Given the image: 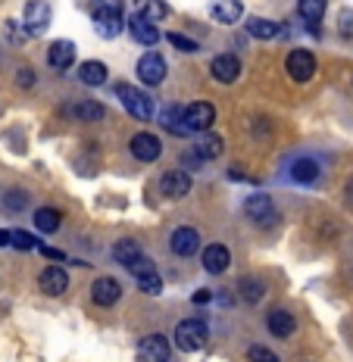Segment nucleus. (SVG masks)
<instances>
[{
    "label": "nucleus",
    "instance_id": "42",
    "mask_svg": "<svg viewBox=\"0 0 353 362\" xmlns=\"http://www.w3.org/2000/svg\"><path fill=\"white\" fill-rule=\"evenodd\" d=\"M344 200H347V206H353V178H347V185H344Z\"/></svg>",
    "mask_w": 353,
    "mask_h": 362
},
{
    "label": "nucleus",
    "instance_id": "41",
    "mask_svg": "<svg viewBox=\"0 0 353 362\" xmlns=\"http://www.w3.org/2000/svg\"><path fill=\"white\" fill-rule=\"evenodd\" d=\"M13 244V228H0V247H10Z\"/></svg>",
    "mask_w": 353,
    "mask_h": 362
},
{
    "label": "nucleus",
    "instance_id": "16",
    "mask_svg": "<svg viewBox=\"0 0 353 362\" xmlns=\"http://www.w3.org/2000/svg\"><path fill=\"white\" fill-rule=\"evenodd\" d=\"M160 191H163V197H169V200L185 197V194L191 191V175H187L185 169L163 172V175H160Z\"/></svg>",
    "mask_w": 353,
    "mask_h": 362
},
{
    "label": "nucleus",
    "instance_id": "32",
    "mask_svg": "<svg viewBox=\"0 0 353 362\" xmlns=\"http://www.w3.org/2000/svg\"><path fill=\"white\" fill-rule=\"evenodd\" d=\"M238 293H241V300H247V303H260L266 288H262V281H257V278H241Z\"/></svg>",
    "mask_w": 353,
    "mask_h": 362
},
{
    "label": "nucleus",
    "instance_id": "2",
    "mask_svg": "<svg viewBox=\"0 0 353 362\" xmlns=\"http://www.w3.org/2000/svg\"><path fill=\"white\" fill-rule=\"evenodd\" d=\"M207 344V325L200 319H185L175 325V346L185 353H194Z\"/></svg>",
    "mask_w": 353,
    "mask_h": 362
},
{
    "label": "nucleus",
    "instance_id": "7",
    "mask_svg": "<svg viewBox=\"0 0 353 362\" xmlns=\"http://www.w3.org/2000/svg\"><path fill=\"white\" fill-rule=\"evenodd\" d=\"M172 346L163 334H147L138 341V362H169Z\"/></svg>",
    "mask_w": 353,
    "mask_h": 362
},
{
    "label": "nucleus",
    "instance_id": "21",
    "mask_svg": "<svg viewBox=\"0 0 353 362\" xmlns=\"http://www.w3.org/2000/svg\"><path fill=\"white\" fill-rule=\"evenodd\" d=\"M37 288H41L47 297H59L66 288H69V275H66L59 266H47L37 275Z\"/></svg>",
    "mask_w": 353,
    "mask_h": 362
},
{
    "label": "nucleus",
    "instance_id": "24",
    "mask_svg": "<svg viewBox=\"0 0 353 362\" xmlns=\"http://www.w3.org/2000/svg\"><path fill=\"white\" fill-rule=\"evenodd\" d=\"M266 328H269V334H275V337H291L297 331V319L288 309H272V313L266 315Z\"/></svg>",
    "mask_w": 353,
    "mask_h": 362
},
{
    "label": "nucleus",
    "instance_id": "12",
    "mask_svg": "<svg viewBox=\"0 0 353 362\" xmlns=\"http://www.w3.org/2000/svg\"><path fill=\"white\" fill-rule=\"evenodd\" d=\"M119 297H122V284H119L116 278L100 275V278H97V281L91 284V300H94V306L110 309V306L119 303Z\"/></svg>",
    "mask_w": 353,
    "mask_h": 362
},
{
    "label": "nucleus",
    "instance_id": "39",
    "mask_svg": "<svg viewBox=\"0 0 353 362\" xmlns=\"http://www.w3.org/2000/svg\"><path fill=\"white\" fill-rule=\"evenodd\" d=\"M41 253L47 256L50 262H63V259H66V253H63V250H57V247H41Z\"/></svg>",
    "mask_w": 353,
    "mask_h": 362
},
{
    "label": "nucleus",
    "instance_id": "11",
    "mask_svg": "<svg viewBox=\"0 0 353 362\" xmlns=\"http://www.w3.org/2000/svg\"><path fill=\"white\" fill-rule=\"evenodd\" d=\"M132 156L134 160H141V163H156L160 160V153H163V144H160V138L156 134H150V132H138L132 138Z\"/></svg>",
    "mask_w": 353,
    "mask_h": 362
},
{
    "label": "nucleus",
    "instance_id": "26",
    "mask_svg": "<svg viewBox=\"0 0 353 362\" xmlns=\"http://www.w3.org/2000/svg\"><path fill=\"white\" fill-rule=\"evenodd\" d=\"M79 81L88 88H97L107 81V66L100 63V59H85V63L79 66Z\"/></svg>",
    "mask_w": 353,
    "mask_h": 362
},
{
    "label": "nucleus",
    "instance_id": "19",
    "mask_svg": "<svg viewBox=\"0 0 353 362\" xmlns=\"http://www.w3.org/2000/svg\"><path fill=\"white\" fill-rule=\"evenodd\" d=\"M200 262H204V269L209 275H222V272L231 266V250L225 244H209V247H204V253H200Z\"/></svg>",
    "mask_w": 353,
    "mask_h": 362
},
{
    "label": "nucleus",
    "instance_id": "38",
    "mask_svg": "<svg viewBox=\"0 0 353 362\" xmlns=\"http://www.w3.org/2000/svg\"><path fill=\"white\" fill-rule=\"evenodd\" d=\"M16 85L19 88H32L35 85V69H28V66H25V69H19L16 72Z\"/></svg>",
    "mask_w": 353,
    "mask_h": 362
},
{
    "label": "nucleus",
    "instance_id": "30",
    "mask_svg": "<svg viewBox=\"0 0 353 362\" xmlns=\"http://www.w3.org/2000/svg\"><path fill=\"white\" fill-rule=\"evenodd\" d=\"M134 13L150 19V22H160V19L169 16V6L163 4V0H134Z\"/></svg>",
    "mask_w": 353,
    "mask_h": 362
},
{
    "label": "nucleus",
    "instance_id": "36",
    "mask_svg": "<svg viewBox=\"0 0 353 362\" xmlns=\"http://www.w3.org/2000/svg\"><path fill=\"white\" fill-rule=\"evenodd\" d=\"M25 203H28V197L22 191H10V194H6V209H10V213H19Z\"/></svg>",
    "mask_w": 353,
    "mask_h": 362
},
{
    "label": "nucleus",
    "instance_id": "18",
    "mask_svg": "<svg viewBox=\"0 0 353 362\" xmlns=\"http://www.w3.org/2000/svg\"><path fill=\"white\" fill-rule=\"evenodd\" d=\"M75 57H79V50H75V44L72 41H54L47 47V66L50 69H57V72H66L69 66L75 63Z\"/></svg>",
    "mask_w": 353,
    "mask_h": 362
},
{
    "label": "nucleus",
    "instance_id": "14",
    "mask_svg": "<svg viewBox=\"0 0 353 362\" xmlns=\"http://www.w3.org/2000/svg\"><path fill=\"white\" fill-rule=\"evenodd\" d=\"M325 10H328V0H297V13H300V22L306 25V32L313 37H319V22L325 19Z\"/></svg>",
    "mask_w": 353,
    "mask_h": 362
},
{
    "label": "nucleus",
    "instance_id": "3",
    "mask_svg": "<svg viewBox=\"0 0 353 362\" xmlns=\"http://www.w3.org/2000/svg\"><path fill=\"white\" fill-rule=\"evenodd\" d=\"M284 69H288L291 81H300V85H303V81H310L313 75H316V57H313L310 50L297 47L284 57Z\"/></svg>",
    "mask_w": 353,
    "mask_h": 362
},
{
    "label": "nucleus",
    "instance_id": "1",
    "mask_svg": "<svg viewBox=\"0 0 353 362\" xmlns=\"http://www.w3.org/2000/svg\"><path fill=\"white\" fill-rule=\"evenodd\" d=\"M116 97L122 100V107L129 110V116H134V119H141V122H150L154 119V100L144 94V90H138L134 85H119L116 88Z\"/></svg>",
    "mask_w": 353,
    "mask_h": 362
},
{
    "label": "nucleus",
    "instance_id": "17",
    "mask_svg": "<svg viewBox=\"0 0 353 362\" xmlns=\"http://www.w3.org/2000/svg\"><path fill=\"white\" fill-rule=\"evenodd\" d=\"M209 75H213L216 81H222V85H231V81H238V75H241V59L231 57V54L213 57V63H209Z\"/></svg>",
    "mask_w": 353,
    "mask_h": 362
},
{
    "label": "nucleus",
    "instance_id": "22",
    "mask_svg": "<svg viewBox=\"0 0 353 362\" xmlns=\"http://www.w3.org/2000/svg\"><path fill=\"white\" fill-rule=\"evenodd\" d=\"M191 153L197 156V160H219L222 156V138L216 132H200V138L194 141V147H191Z\"/></svg>",
    "mask_w": 353,
    "mask_h": 362
},
{
    "label": "nucleus",
    "instance_id": "27",
    "mask_svg": "<svg viewBox=\"0 0 353 362\" xmlns=\"http://www.w3.org/2000/svg\"><path fill=\"white\" fill-rule=\"evenodd\" d=\"M138 256H144V250H141V244L134 238H122L112 244V259H116L119 266H132Z\"/></svg>",
    "mask_w": 353,
    "mask_h": 362
},
{
    "label": "nucleus",
    "instance_id": "4",
    "mask_svg": "<svg viewBox=\"0 0 353 362\" xmlns=\"http://www.w3.org/2000/svg\"><path fill=\"white\" fill-rule=\"evenodd\" d=\"M132 272V278L138 281V288L144 293H160L163 291V281H160V272L156 266L150 262V256H138V259L132 262V266H125Z\"/></svg>",
    "mask_w": 353,
    "mask_h": 362
},
{
    "label": "nucleus",
    "instance_id": "31",
    "mask_svg": "<svg viewBox=\"0 0 353 362\" xmlns=\"http://www.w3.org/2000/svg\"><path fill=\"white\" fill-rule=\"evenodd\" d=\"M59 222H63V218H59V213H57V209H50V206H41L35 213V228L44 231V235H54V231H59Z\"/></svg>",
    "mask_w": 353,
    "mask_h": 362
},
{
    "label": "nucleus",
    "instance_id": "37",
    "mask_svg": "<svg viewBox=\"0 0 353 362\" xmlns=\"http://www.w3.org/2000/svg\"><path fill=\"white\" fill-rule=\"evenodd\" d=\"M337 25H341V35H344V37H353V13L344 10L341 19H337Z\"/></svg>",
    "mask_w": 353,
    "mask_h": 362
},
{
    "label": "nucleus",
    "instance_id": "40",
    "mask_svg": "<svg viewBox=\"0 0 353 362\" xmlns=\"http://www.w3.org/2000/svg\"><path fill=\"white\" fill-rule=\"evenodd\" d=\"M209 300H213V293H209V291H194L191 303H194V306H207Z\"/></svg>",
    "mask_w": 353,
    "mask_h": 362
},
{
    "label": "nucleus",
    "instance_id": "29",
    "mask_svg": "<svg viewBox=\"0 0 353 362\" xmlns=\"http://www.w3.org/2000/svg\"><path fill=\"white\" fill-rule=\"evenodd\" d=\"M69 116L79 119V122H97V119H103V103L97 100H79V103H69Z\"/></svg>",
    "mask_w": 353,
    "mask_h": 362
},
{
    "label": "nucleus",
    "instance_id": "6",
    "mask_svg": "<svg viewBox=\"0 0 353 362\" xmlns=\"http://www.w3.org/2000/svg\"><path fill=\"white\" fill-rule=\"evenodd\" d=\"M138 78L150 88L163 85V81H166V59L156 54V50H147V54L138 59Z\"/></svg>",
    "mask_w": 353,
    "mask_h": 362
},
{
    "label": "nucleus",
    "instance_id": "25",
    "mask_svg": "<svg viewBox=\"0 0 353 362\" xmlns=\"http://www.w3.org/2000/svg\"><path fill=\"white\" fill-rule=\"evenodd\" d=\"M129 32H132V37L138 44H144V47H154L156 41H160V32H156V25L150 19H144V16H129Z\"/></svg>",
    "mask_w": 353,
    "mask_h": 362
},
{
    "label": "nucleus",
    "instance_id": "20",
    "mask_svg": "<svg viewBox=\"0 0 353 362\" xmlns=\"http://www.w3.org/2000/svg\"><path fill=\"white\" fill-rule=\"evenodd\" d=\"M209 16L219 25H235L244 16V4L241 0H209Z\"/></svg>",
    "mask_w": 353,
    "mask_h": 362
},
{
    "label": "nucleus",
    "instance_id": "9",
    "mask_svg": "<svg viewBox=\"0 0 353 362\" xmlns=\"http://www.w3.org/2000/svg\"><path fill=\"white\" fill-rule=\"evenodd\" d=\"M22 25L28 28V35H41L50 25V6L44 0H28L22 10Z\"/></svg>",
    "mask_w": 353,
    "mask_h": 362
},
{
    "label": "nucleus",
    "instance_id": "15",
    "mask_svg": "<svg viewBox=\"0 0 353 362\" xmlns=\"http://www.w3.org/2000/svg\"><path fill=\"white\" fill-rule=\"evenodd\" d=\"M288 175L294 185H316V181L322 178V163L316 160V156H297L294 163H291Z\"/></svg>",
    "mask_w": 353,
    "mask_h": 362
},
{
    "label": "nucleus",
    "instance_id": "10",
    "mask_svg": "<svg viewBox=\"0 0 353 362\" xmlns=\"http://www.w3.org/2000/svg\"><path fill=\"white\" fill-rule=\"evenodd\" d=\"M185 122L191 132H209V125L216 122V110L209 100H194L185 107Z\"/></svg>",
    "mask_w": 353,
    "mask_h": 362
},
{
    "label": "nucleus",
    "instance_id": "23",
    "mask_svg": "<svg viewBox=\"0 0 353 362\" xmlns=\"http://www.w3.org/2000/svg\"><path fill=\"white\" fill-rule=\"evenodd\" d=\"M160 125L166 128L169 134H178V138H187V134H194L191 128H187L185 122V107H178V103H172V107H166L160 112Z\"/></svg>",
    "mask_w": 353,
    "mask_h": 362
},
{
    "label": "nucleus",
    "instance_id": "28",
    "mask_svg": "<svg viewBox=\"0 0 353 362\" xmlns=\"http://www.w3.org/2000/svg\"><path fill=\"white\" fill-rule=\"evenodd\" d=\"M247 32H250L253 37H260V41H272V37L284 35V25L269 22V19H260V16H250L247 19Z\"/></svg>",
    "mask_w": 353,
    "mask_h": 362
},
{
    "label": "nucleus",
    "instance_id": "35",
    "mask_svg": "<svg viewBox=\"0 0 353 362\" xmlns=\"http://www.w3.org/2000/svg\"><path fill=\"white\" fill-rule=\"evenodd\" d=\"M13 247H16V250H32V247H37V240L28 235V231L13 228Z\"/></svg>",
    "mask_w": 353,
    "mask_h": 362
},
{
    "label": "nucleus",
    "instance_id": "34",
    "mask_svg": "<svg viewBox=\"0 0 353 362\" xmlns=\"http://www.w3.org/2000/svg\"><path fill=\"white\" fill-rule=\"evenodd\" d=\"M166 37H169L172 47H175V50H185V54H194V50L200 47L197 41H191V37H185V35H178V32H169Z\"/></svg>",
    "mask_w": 353,
    "mask_h": 362
},
{
    "label": "nucleus",
    "instance_id": "8",
    "mask_svg": "<svg viewBox=\"0 0 353 362\" xmlns=\"http://www.w3.org/2000/svg\"><path fill=\"white\" fill-rule=\"evenodd\" d=\"M244 213L250 222L262 225V228H269V225H275V218H279V213H275V203L272 197H266V194H253L250 200L244 203Z\"/></svg>",
    "mask_w": 353,
    "mask_h": 362
},
{
    "label": "nucleus",
    "instance_id": "13",
    "mask_svg": "<svg viewBox=\"0 0 353 362\" xmlns=\"http://www.w3.org/2000/svg\"><path fill=\"white\" fill-rule=\"evenodd\" d=\"M169 250L175 253V256H194L200 250V235H197V228H191V225H182V228H175L169 235Z\"/></svg>",
    "mask_w": 353,
    "mask_h": 362
},
{
    "label": "nucleus",
    "instance_id": "5",
    "mask_svg": "<svg viewBox=\"0 0 353 362\" xmlns=\"http://www.w3.org/2000/svg\"><path fill=\"white\" fill-rule=\"evenodd\" d=\"M94 28H97V35L100 37H116L119 32L125 28V19H122V10H119V4L112 0V4L107 6H100V10L94 13Z\"/></svg>",
    "mask_w": 353,
    "mask_h": 362
},
{
    "label": "nucleus",
    "instance_id": "33",
    "mask_svg": "<svg viewBox=\"0 0 353 362\" xmlns=\"http://www.w3.org/2000/svg\"><path fill=\"white\" fill-rule=\"evenodd\" d=\"M247 359H250V362H279V356H275L269 346H262V344H250V346H247Z\"/></svg>",
    "mask_w": 353,
    "mask_h": 362
}]
</instances>
